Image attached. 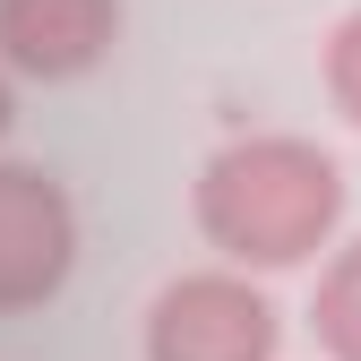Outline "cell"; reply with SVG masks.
I'll use <instances>...</instances> for the list:
<instances>
[{"label": "cell", "mask_w": 361, "mask_h": 361, "mask_svg": "<svg viewBox=\"0 0 361 361\" xmlns=\"http://www.w3.org/2000/svg\"><path fill=\"white\" fill-rule=\"evenodd\" d=\"M190 224L224 267L293 276L344 241V164L301 129H241L190 180Z\"/></svg>", "instance_id": "obj_1"}, {"label": "cell", "mask_w": 361, "mask_h": 361, "mask_svg": "<svg viewBox=\"0 0 361 361\" xmlns=\"http://www.w3.org/2000/svg\"><path fill=\"white\" fill-rule=\"evenodd\" d=\"M284 353V310L250 267H190L155 284L138 361H276Z\"/></svg>", "instance_id": "obj_2"}, {"label": "cell", "mask_w": 361, "mask_h": 361, "mask_svg": "<svg viewBox=\"0 0 361 361\" xmlns=\"http://www.w3.org/2000/svg\"><path fill=\"white\" fill-rule=\"evenodd\" d=\"M78 276V198L61 172L0 155V319L61 301Z\"/></svg>", "instance_id": "obj_3"}, {"label": "cell", "mask_w": 361, "mask_h": 361, "mask_svg": "<svg viewBox=\"0 0 361 361\" xmlns=\"http://www.w3.org/2000/svg\"><path fill=\"white\" fill-rule=\"evenodd\" d=\"M129 9L121 0H0V69L26 86L95 78L121 52Z\"/></svg>", "instance_id": "obj_4"}, {"label": "cell", "mask_w": 361, "mask_h": 361, "mask_svg": "<svg viewBox=\"0 0 361 361\" xmlns=\"http://www.w3.org/2000/svg\"><path fill=\"white\" fill-rule=\"evenodd\" d=\"M310 336L327 361H361V233H344L319 258V284H310Z\"/></svg>", "instance_id": "obj_5"}, {"label": "cell", "mask_w": 361, "mask_h": 361, "mask_svg": "<svg viewBox=\"0 0 361 361\" xmlns=\"http://www.w3.org/2000/svg\"><path fill=\"white\" fill-rule=\"evenodd\" d=\"M319 86H327V112L344 129H361V9H344L319 43Z\"/></svg>", "instance_id": "obj_6"}, {"label": "cell", "mask_w": 361, "mask_h": 361, "mask_svg": "<svg viewBox=\"0 0 361 361\" xmlns=\"http://www.w3.org/2000/svg\"><path fill=\"white\" fill-rule=\"evenodd\" d=\"M9 121H18V78L0 69V138H9Z\"/></svg>", "instance_id": "obj_7"}]
</instances>
